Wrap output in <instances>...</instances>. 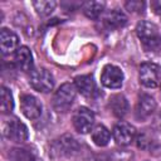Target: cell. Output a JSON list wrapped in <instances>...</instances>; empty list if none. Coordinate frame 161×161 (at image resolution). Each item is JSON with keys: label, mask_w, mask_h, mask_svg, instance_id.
Segmentation results:
<instances>
[{"label": "cell", "mask_w": 161, "mask_h": 161, "mask_svg": "<svg viewBox=\"0 0 161 161\" xmlns=\"http://www.w3.org/2000/svg\"><path fill=\"white\" fill-rule=\"evenodd\" d=\"M136 33L146 50H157L161 47V34L158 28L150 21H140Z\"/></svg>", "instance_id": "1"}, {"label": "cell", "mask_w": 161, "mask_h": 161, "mask_svg": "<svg viewBox=\"0 0 161 161\" xmlns=\"http://www.w3.org/2000/svg\"><path fill=\"white\" fill-rule=\"evenodd\" d=\"M75 86L72 83H64L62 84L58 91L53 96V107L57 112H67L74 98H75Z\"/></svg>", "instance_id": "2"}, {"label": "cell", "mask_w": 161, "mask_h": 161, "mask_svg": "<svg viewBox=\"0 0 161 161\" xmlns=\"http://www.w3.org/2000/svg\"><path fill=\"white\" fill-rule=\"evenodd\" d=\"M3 132L6 138H9L10 141L16 142V143H21V142L26 141L29 137L26 126L23 122H20L16 117H11L4 123Z\"/></svg>", "instance_id": "3"}, {"label": "cell", "mask_w": 161, "mask_h": 161, "mask_svg": "<svg viewBox=\"0 0 161 161\" xmlns=\"http://www.w3.org/2000/svg\"><path fill=\"white\" fill-rule=\"evenodd\" d=\"M29 83L35 91L42 93H48L54 87V78L47 69L39 68L30 72Z\"/></svg>", "instance_id": "4"}, {"label": "cell", "mask_w": 161, "mask_h": 161, "mask_svg": "<svg viewBox=\"0 0 161 161\" xmlns=\"http://www.w3.org/2000/svg\"><path fill=\"white\" fill-rule=\"evenodd\" d=\"M140 82L147 88L161 86V67L155 63H143L138 73Z\"/></svg>", "instance_id": "5"}, {"label": "cell", "mask_w": 161, "mask_h": 161, "mask_svg": "<svg viewBox=\"0 0 161 161\" xmlns=\"http://www.w3.org/2000/svg\"><path fill=\"white\" fill-rule=\"evenodd\" d=\"M94 125V113L87 107H79L73 114V126L79 133H88Z\"/></svg>", "instance_id": "6"}, {"label": "cell", "mask_w": 161, "mask_h": 161, "mask_svg": "<svg viewBox=\"0 0 161 161\" xmlns=\"http://www.w3.org/2000/svg\"><path fill=\"white\" fill-rule=\"evenodd\" d=\"M101 82L107 88H112V89L119 88L123 83V72L117 65L107 64L102 69Z\"/></svg>", "instance_id": "7"}, {"label": "cell", "mask_w": 161, "mask_h": 161, "mask_svg": "<svg viewBox=\"0 0 161 161\" xmlns=\"http://www.w3.org/2000/svg\"><path fill=\"white\" fill-rule=\"evenodd\" d=\"M20 107L24 116L29 119H36L42 114V103L31 94H24L20 98Z\"/></svg>", "instance_id": "8"}, {"label": "cell", "mask_w": 161, "mask_h": 161, "mask_svg": "<svg viewBox=\"0 0 161 161\" xmlns=\"http://www.w3.org/2000/svg\"><path fill=\"white\" fill-rule=\"evenodd\" d=\"M136 136V130L133 126L126 122H119L113 127V138L121 146L130 145Z\"/></svg>", "instance_id": "9"}, {"label": "cell", "mask_w": 161, "mask_h": 161, "mask_svg": "<svg viewBox=\"0 0 161 161\" xmlns=\"http://www.w3.org/2000/svg\"><path fill=\"white\" fill-rule=\"evenodd\" d=\"M74 86L75 89L84 97L87 98H93L98 94L97 87H96V82L93 79L92 75H78L74 79Z\"/></svg>", "instance_id": "10"}, {"label": "cell", "mask_w": 161, "mask_h": 161, "mask_svg": "<svg viewBox=\"0 0 161 161\" xmlns=\"http://www.w3.org/2000/svg\"><path fill=\"white\" fill-rule=\"evenodd\" d=\"M155 109H156V102L150 94L142 93L138 96V101H137V106H136L137 118L146 119L153 113Z\"/></svg>", "instance_id": "11"}, {"label": "cell", "mask_w": 161, "mask_h": 161, "mask_svg": "<svg viewBox=\"0 0 161 161\" xmlns=\"http://www.w3.org/2000/svg\"><path fill=\"white\" fill-rule=\"evenodd\" d=\"M0 43H1V52L4 54H10L14 50H18L16 48L19 44V39L14 31L3 28L0 31Z\"/></svg>", "instance_id": "12"}, {"label": "cell", "mask_w": 161, "mask_h": 161, "mask_svg": "<svg viewBox=\"0 0 161 161\" xmlns=\"http://www.w3.org/2000/svg\"><path fill=\"white\" fill-rule=\"evenodd\" d=\"M126 23H127V16L119 9L109 10L103 18V25L107 29H118L126 25Z\"/></svg>", "instance_id": "13"}, {"label": "cell", "mask_w": 161, "mask_h": 161, "mask_svg": "<svg viewBox=\"0 0 161 161\" xmlns=\"http://www.w3.org/2000/svg\"><path fill=\"white\" fill-rule=\"evenodd\" d=\"M15 63L23 72H30L33 69V55L28 47H20L15 52Z\"/></svg>", "instance_id": "14"}, {"label": "cell", "mask_w": 161, "mask_h": 161, "mask_svg": "<svg viewBox=\"0 0 161 161\" xmlns=\"http://www.w3.org/2000/svg\"><path fill=\"white\" fill-rule=\"evenodd\" d=\"M112 113L117 117H123L127 114L128 112V102L125 98V96L122 94H114L109 98V103H108Z\"/></svg>", "instance_id": "15"}, {"label": "cell", "mask_w": 161, "mask_h": 161, "mask_svg": "<svg viewBox=\"0 0 161 161\" xmlns=\"http://www.w3.org/2000/svg\"><path fill=\"white\" fill-rule=\"evenodd\" d=\"M59 145V152L67 156H74L75 153H78L79 150V145L77 142V140L70 136V135H64L60 137V140L58 141Z\"/></svg>", "instance_id": "16"}, {"label": "cell", "mask_w": 161, "mask_h": 161, "mask_svg": "<svg viewBox=\"0 0 161 161\" xmlns=\"http://www.w3.org/2000/svg\"><path fill=\"white\" fill-rule=\"evenodd\" d=\"M91 137H92V141L97 146L103 147V146H107L108 145V142L111 140V133H109V131L104 126L98 125V126H96L93 128V131L91 133Z\"/></svg>", "instance_id": "17"}, {"label": "cell", "mask_w": 161, "mask_h": 161, "mask_svg": "<svg viewBox=\"0 0 161 161\" xmlns=\"http://www.w3.org/2000/svg\"><path fill=\"white\" fill-rule=\"evenodd\" d=\"M82 9L87 18L97 19L104 9V3L103 1H87L82 4Z\"/></svg>", "instance_id": "18"}, {"label": "cell", "mask_w": 161, "mask_h": 161, "mask_svg": "<svg viewBox=\"0 0 161 161\" xmlns=\"http://www.w3.org/2000/svg\"><path fill=\"white\" fill-rule=\"evenodd\" d=\"M8 156L11 161H35V155L30 150L23 147L11 148Z\"/></svg>", "instance_id": "19"}, {"label": "cell", "mask_w": 161, "mask_h": 161, "mask_svg": "<svg viewBox=\"0 0 161 161\" xmlns=\"http://www.w3.org/2000/svg\"><path fill=\"white\" fill-rule=\"evenodd\" d=\"M55 1H44V0H40V1H34L33 3V6L34 9L36 10V13L40 15V16H48L53 13V10L55 9Z\"/></svg>", "instance_id": "20"}, {"label": "cell", "mask_w": 161, "mask_h": 161, "mask_svg": "<svg viewBox=\"0 0 161 161\" xmlns=\"http://www.w3.org/2000/svg\"><path fill=\"white\" fill-rule=\"evenodd\" d=\"M13 108H14V101H13L11 92L6 87H3L1 88V112L10 113Z\"/></svg>", "instance_id": "21"}, {"label": "cell", "mask_w": 161, "mask_h": 161, "mask_svg": "<svg viewBox=\"0 0 161 161\" xmlns=\"http://www.w3.org/2000/svg\"><path fill=\"white\" fill-rule=\"evenodd\" d=\"M127 10L132 13H143L145 10V3L143 1H137V0H131L126 3Z\"/></svg>", "instance_id": "22"}, {"label": "cell", "mask_w": 161, "mask_h": 161, "mask_svg": "<svg viewBox=\"0 0 161 161\" xmlns=\"http://www.w3.org/2000/svg\"><path fill=\"white\" fill-rule=\"evenodd\" d=\"M137 141H138V147L145 148V150H148L150 147H152V143H153V141L150 137H147V135H145V133L140 135Z\"/></svg>", "instance_id": "23"}, {"label": "cell", "mask_w": 161, "mask_h": 161, "mask_svg": "<svg viewBox=\"0 0 161 161\" xmlns=\"http://www.w3.org/2000/svg\"><path fill=\"white\" fill-rule=\"evenodd\" d=\"M151 6H152V9L155 10L156 14L161 15V1H152L151 3Z\"/></svg>", "instance_id": "24"}, {"label": "cell", "mask_w": 161, "mask_h": 161, "mask_svg": "<svg viewBox=\"0 0 161 161\" xmlns=\"http://www.w3.org/2000/svg\"><path fill=\"white\" fill-rule=\"evenodd\" d=\"M92 161H111V157L106 153H102V155H97Z\"/></svg>", "instance_id": "25"}]
</instances>
